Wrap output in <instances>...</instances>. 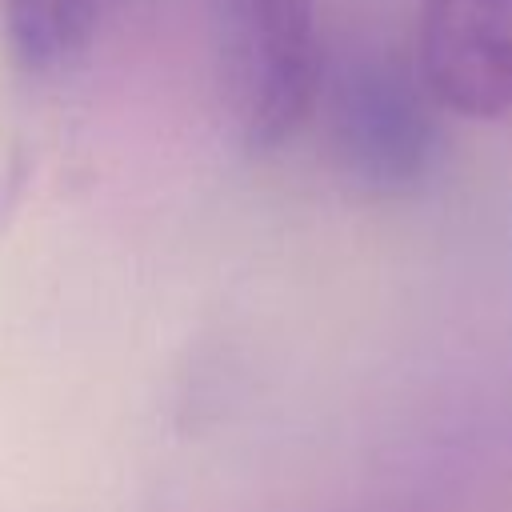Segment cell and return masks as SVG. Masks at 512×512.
<instances>
[{
    "mask_svg": "<svg viewBox=\"0 0 512 512\" xmlns=\"http://www.w3.org/2000/svg\"><path fill=\"white\" fill-rule=\"evenodd\" d=\"M124 0H0V28L24 72L52 76L80 64Z\"/></svg>",
    "mask_w": 512,
    "mask_h": 512,
    "instance_id": "4",
    "label": "cell"
},
{
    "mask_svg": "<svg viewBox=\"0 0 512 512\" xmlns=\"http://www.w3.org/2000/svg\"><path fill=\"white\" fill-rule=\"evenodd\" d=\"M316 108L348 184L372 196H404L428 180L440 152V108L412 52L388 44L344 48L324 60Z\"/></svg>",
    "mask_w": 512,
    "mask_h": 512,
    "instance_id": "1",
    "label": "cell"
},
{
    "mask_svg": "<svg viewBox=\"0 0 512 512\" xmlns=\"http://www.w3.org/2000/svg\"><path fill=\"white\" fill-rule=\"evenodd\" d=\"M208 16L220 92L244 152L280 148L320 96L316 0H208Z\"/></svg>",
    "mask_w": 512,
    "mask_h": 512,
    "instance_id": "2",
    "label": "cell"
},
{
    "mask_svg": "<svg viewBox=\"0 0 512 512\" xmlns=\"http://www.w3.org/2000/svg\"><path fill=\"white\" fill-rule=\"evenodd\" d=\"M416 72L440 112L500 120L512 112V0H420Z\"/></svg>",
    "mask_w": 512,
    "mask_h": 512,
    "instance_id": "3",
    "label": "cell"
}]
</instances>
